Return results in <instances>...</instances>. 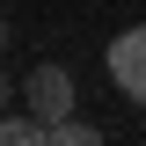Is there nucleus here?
<instances>
[{
  "label": "nucleus",
  "instance_id": "obj_2",
  "mask_svg": "<svg viewBox=\"0 0 146 146\" xmlns=\"http://www.w3.org/2000/svg\"><path fill=\"white\" fill-rule=\"evenodd\" d=\"M110 80L146 110V22H139V29H124V36H110Z\"/></svg>",
  "mask_w": 146,
  "mask_h": 146
},
{
  "label": "nucleus",
  "instance_id": "obj_5",
  "mask_svg": "<svg viewBox=\"0 0 146 146\" xmlns=\"http://www.w3.org/2000/svg\"><path fill=\"white\" fill-rule=\"evenodd\" d=\"M0 102H7V73H0Z\"/></svg>",
  "mask_w": 146,
  "mask_h": 146
},
{
  "label": "nucleus",
  "instance_id": "obj_1",
  "mask_svg": "<svg viewBox=\"0 0 146 146\" xmlns=\"http://www.w3.org/2000/svg\"><path fill=\"white\" fill-rule=\"evenodd\" d=\"M22 102H29L44 124H58V117H73L80 95H73V73H66V66H36L29 80H22Z\"/></svg>",
  "mask_w": 146,
  "mask_h": 146
},
{
  "label": "nucleus",
  "instance_id": "obj_4",
  "mask_svg": "<svg viewBox=\"0 0 146 146\" xmlns=\"http://www.w3.org/2000/svg\"><path fill=\"white\" fill-rule=\"evenodd\" d=\"M51 146H102V131H95L88 117H58V124H51Z\"/></svg>",
  "mask_w": 146,
  "mask_h": 146
},
{
  "label": "nucleus",
  "instance_id": "obj_6",
  "mask_svg": "<svg viewBox=\"0 0 146 146\" xmlns=\"http://www.w3.org/2000/svg\"><path fill=\"white\" fill-rule=\"evenodd\" d=\"M0 44H7V22H0Z\"/></svg>",
  "mask_w": 146,
  "mask_h": 146
},
{
  "label": "nucleus",
  "instance_id": "obj_3",
  "mask_svg": "<svg viewBox=\"0 0 146 146\" xmlns=\"http://www.w3.org/2000/svg\"><path fill=\"white\" fill-rule=\"evenodd\" d=\"M0 146H51V124H44V117H0Z\"/></svg>",
  "mask_w": 146,
  "mask_h": 146
}]
</instances>
